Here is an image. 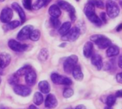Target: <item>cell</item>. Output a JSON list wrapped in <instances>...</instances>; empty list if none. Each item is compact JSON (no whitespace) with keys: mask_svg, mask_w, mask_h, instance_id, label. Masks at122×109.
I'll return each instance as SVG.
<instances>
[{"mask_svg":"<svg viewBox=\"0 0 122 109\" xmlns=\"http://www.w3.org/2000/svg\"><path fill=\"white\" fill-rule=\"evenodd\" d=\"M72 74L73 78L78 80V81H81L83 79V73L82 72L81 68L80 65H76L72 71Z\"/></svg>","mask_w":122,"mask_h":109,"instance_id":"obj_18","label":"cell"},{"mask_svg":"<svg viewBox=\"0 0 122 109\" xmlns=\"http://www.w3.org/2000/svg\"><path fill=\"white\" fill-rule=\"evenodd\" d=\"M118 65L119 66L120 68L122 69V54L118 58Z\"/></svg>","mask_w":122,"mask_h":109,"instance_id":"obj_38","label":"cell"},{"mask_svg":"<svg viewBox=\"0 0 122 109\" xmlns=\"http://www.w3.org/2000/svg\"><path fill=\"white\" fill-rule=\"evenodd\" d=\"M8 82L12 85H15H15H18V83H19V76L17 75L16 73L12 75L10 77V78L8 80Z\"/></svg>","mask_w":122,"mask_h":109,"instance_id":"obj_30","label":"cell"},{"mask_svg":"<svg viewBox=\"0 0 122 109\" xmlns=\"http://www.w3.org/2000/svg\"><path fill=\"white\" fill-rule=\"evenodd\" d=\"M9 47L15 52H24L28 48V45L25 44H22L15 40H10L8 42Z\"/></svg>","mask_w":122,"mask_h":109,"instance_id":"obj_8","label":"cell"},{"mask_svg":"<svg viewBox=\"0 0 122 109\" xmlns=\"http://www.w3.org/2000/svg\"><path fill=\"white\" fill-rule=\"evenodd\" d=\"M50 24L52 25V27L55 29H59L60 27L61 26V23L60 21L57 19V18H55V17H50Z\"/></svg>","mask_w":122,"mask_h":109,"instance_id":"obj_32","label":"cell"},{"mask_svg":"<svg viewBox=\"0 0 122 109\" xmlns=\"http://www.w3.org/2000/svg\"><path fill=\"white\" fill-rule=\"evenodd\" d=\"M90 40L93 43H95L99 49L104 50L111 46V41L103 35H93L90 37Z\"/></svg>","mask_w":122,"mask_h":109,"instance_id":"obj_1","label":"cell"},{"mask_svg":"<svg viewBox=\"0 0 122 109\" xmlns=\"http://www.w3.org/2000/svg\"><path fill=\"white\" fill-rule=\"evenodd\" d=\"M12 7L18 14L19 17H20V19L22 20V23L25 22L26 20V15H25V13L23 9L21 7V6L17 2H13L12 4Z\"/></svg>","mask_w":122,"mask_h":109,"instance_id":"obj_15","label":"cell"},{"mask_svg":"<svg viewBox=\"0 0 122 109\" xmlns=\"http://www.w3.org/2000/svg\"><path fill=\"white\" fill-rule=\"evenodd\" d=\"M5 1V0H0V2H3Z\"/></svg>","mask_w":122,"mask_h":109,"instance_id":"obj_44","label":"cell"},{"mask_svg":"<svg viewBox=\"0 0 122 109\" xmlns=\"http://www.w3.org/2000/svg\"><path fill=\"white\" fill-rule=\"evenodd\" d=\"M13 17V11L12 9L10 7H5L0 14V20L2 23L7 24L11 22V20Z\"/></svg>","mask_w":122,"mask_h":109,"instance_id":"obj_9","label":"cell"},{"mask_svg":"<svg viewBox=\"0 0 122 109\" xmlns=\"http://www.w3.org/2000/svg\"><path fill=\"white\" fill-rule=\"evenodd\" d=\"M116 97H117V98H122V89L116 91Z\"/></svg>","mask_w":122,"mask_h":109,"instance_id":"obj_39","label":"cell"},{"mask_svg":"<svg viewBox=\"0 0 122 109\" xmlns=\"http://www.w3.org/2000/svg\"><path fill=\"white\" fill-rule=\"evenodd\" d=\"M11 56L7 52H2L0 54V68H7L11 62Z\"/></svg>","mask_w":122,"mask_h":109,"instance_id":"obj_12","label":"cell"},{"mask_svg":"<svg viewBox=\"0 0 122 109\" xmlns=\"http://www.w3.org/2000/svg\"><path fill=\"white\" fill-rule=\"evenodd\" d=\"M104 109H111V108H109V107H106Z\"/></svg>","mask_w":122,"mask_h":109,"instance_id":"obj_43","label":"cell"},{"mask_svg":"<svg viewBox=\"0 0 122 109\" xmlns=\"http://www.w3.org/2000/svg\"><path fill=\"white\" fill-rule=\"evenodd\" d=\"M22 5L27 10H30L32 9V0H22Z\"/></svg>","mask_w":122,"mask_h":109,"instance_id":"obj_35","label":"cell"},{"mask_svg":"<svg viewBox=\"0 0 122 109\" xmlns=\"http://www.w3.org/2000/svg\"><path fill=\"white\" fill-rule=\"evenodd\" d=\"M31 70H32V67L30 65H25V66L22 67L21 68H20L15 73L17 75H18L20 77V76L25 75Z\"/></svg>","mask_w":122,"mask_h":109,"instance_id":"obj_26","label":"cell"},{"mask_svg":"<svg viewBox=\"0 0 122 109\" xmlns=\"http://www.w3.org/2000/svg\"><path fill=\"white\" fill-rule=\"evenodd\" d=\"M47 1H48V2H50V0H47Z\"/></svg>","mask_w":122,"mask_h":109,"instance_id":"obj_47","label":"cell"},{"mask_svg":"<svg viewBox=\"0 0 122 109\" xmlns=\"http://www.w3.org/2000/svg\"><path fill=\"white\" fill-rule=\"evenodd\" d=\"M81 33V32L80 30L77 27H73L67 34L62 36V40L64 41H68V42H74L78 40Z\"/></svg>","mask_w":122,"mask_h":109,"instance_id":"obj_6","label":"cell"},{"mask_svg":"<svg viewBox=\"0 0 122 109\" xmlns=\"http://www.w3.org/2000/svg\"><path fill=\"white\" fill-rule=\"evenodd\" d=\"M33 102L36 105H40L43 103V95L40 92H36L33 97Z\"/></svg>","mask_w":122,"mask_h":109,"instance_id":"obj_27","label":"cell"},{"mask_svg":"<svg viewBox=\"0 0 122 109\" xmlns=\"http://www.w3.org/2000/svg\"><path fill=\"white\" fill-rule=\"evenodd\" d=\"M47 0H37V1L32 5V9L35 10H39L43 7L46 6L48 4Z\"/></svg>","mask_w":122,"mask_h":109,"instance_id":"obj_23","label":"cell"},{"mask_svg":"<svg viewBox=\"0 0 122 109\" xmlns=\"http://www.w3.org/2000/svg\"><path fill=\"white\" fill-rule=\"evenodd\" d=\"M28 109H39L37 106H35V105H30L28 108Z\"/></svg>","mask_w":122,"mask_h":109,"instance_id":"obj_42","label":"cell"},{"mask_svg":"<svg viewBox=\"0 0 122 109\" xmlns=\"http://www.w3.org/2000/svg\"><path fill=\"white\" fill-rule=\"evenodd\" d=\"M122 30V24H120L117 27H116V31L117 32H120Z\"/></svg>","mask_w":122,"mask_h":109,"instance_id":"obj_41","label":"cell"},{"mask_svg":"<svg viewBox=\"0 0 122 109\" xmlns=\"http://www.w3.org/2000/svg\"><path fill=\"white\" fill-rule=\"evenodd\" d=\"M88 20H90L91 22H92L93 24H94L97 27H101L102 25V23L103 22H102L101 20L96 15V13L93 14V15H92L91 16L88 17Z\"/></svg>","mask_w":122,"mask_h":109,"instance_id":"obj_25","label":"cell"},{"mask_svg":"<svg viewBox=\"0 0 122 109\" xmlns=\"http://www.w3.org/2000/svg\"><path fill=\"white\" fill-rule=\"evenodd\" d=\"M20 25V22L18 20H14V21H11L10 22H8L6 25V28L7 30H15V28L18 27Z\"/></svg>","mask_w":122,"mask_h":109,"instance_id":"obj_28","label":"cell"},{"mask_svg":"<svg viewBox=\"0 0 122 109\" xmlns=\"http://www.w3.org/2000/svg\"><path fill=\"white\" fill-rule=\"evenodd\" d=\"M48 57H49L48 50L47 48H42L40 51V53L38 54V59L42 62H45L47 60Z\"/></svg>","mask_w":122,"mask_h":109,"instance_id":"obj_24","label":"cell"},{"mask_svg":"<svg viewBox=\"0 0 122 109\" xmlns=\"http://www.w3.org/2000/svg\"><path fill=\"white\" fill-rule=\"evenodd\" d=\"M51 80L52 83L55 85H72V80L66 76H63L56 73H53L51 74Z\"/></svg>","mask_w":122,"mask_h":109,"instance_id":"obj_5","label":"cell"},{"mask_svg":"<svg viewBox=\"0 0 122 109\" xmlns=\"http://www.w3.org/2000/svg\"><path fill=\"white\" fill-rule=\"evenodd\" d=\"M36 80H37V74L33 70H31L25 75V82L27 85L30 86L34 85L36 83Z\"/></svg>","mask_w":122,"mask_h":109,"instance_id":"obj_14","label":"cell"},{"mask_svg":"<svg viewBox=\"0 0 122 109\" xmlns=\"http://www.w3.org/2000/svg\"><path fill=\"white\" fill-rule=\"evenodd\" d=\"M1 82H2V79H1V78H0V83H1Z\"/></svg>","mask_w":122,"mask_h":109,"instance_id":"obj_45","label":"cell"},{"mask_svg":"<svg viewBox=\"0 0 122 109\" xmlns=\"http://www.w3.org/2000/svg\"><path fill=\"white\" fill-rule=\"evenodd\" d=\"M75 109H86V106L84 105H81H81H77Z\"/></svg>","mask_w":122,"mask_h":109,"instance_id":"obj_40","label":"cell"},{"mask_svg":"<svg viewBox=\"0 0 122 109\" xmlns=\"http://www.w3.org/2000/svg\"><path fill=\"white\" fill-rule=\"evenodd\" d=\"M100 19L101 20L103 23L107 22V18H106V14L105 12H101L100 15Z\"/></svg>","mask_w":122,"mask_h":109,"instance_id":"obj_36","label":"cell"},{"mask_svg":"<svg viewBox=\"0 0 122 109\" xmlns=\"http://www.w3.org/2000/svg\"><path fill=\"white\" fill-rule=\"evenodd\" d=\"M91 62V64L98 70H101L103 66L102 58L100 54H93V55H92Z\"/></svg>","mask_w":122,"mask_h":109,"instance_id":"obj_13","label":"cell"},{"mask_svg":"<svg viewBox=\"0 0 122 109\" xmlns=\"http://www.w3.org/2000/svg\"><path fill=\"white\" fill-rule=\"evenodd\" d=\"M78 58L76 54H72V55L68 57L63 63V69L65 72L68 74L72 73L74 67L78 63Z\"/></svg>","mask_w":122,"mask_h":109,"instance_id":"obj_3","label":"cell"},{"mask_svg":"<svg viewBox=\"0 0 122 109\" xmlns=\"http://www.w3.org/2000/svg\"><path fill=\"white\" fill-rule=\"evenodd\" d=\"M106 8L107 15L111 19L116 18L119 15V7L113 0H108L107 2L106 3Z\"/></svg>","mask_w":122,"mask_h":109,"instance_id":"obj_2","label":"cell"},{"mask_svg":"<svg viewBox=\"0 0 122 109\" xmlns=\"http://www.w3.org/2000/svg\"><path fill=\"white\" fill-rule=\"evenodd\" d=\"M14 92L20 96L27 97L30 95L32 90L28 86L23 85H17L14 88Z\"/></svg>","mask_w":122,"mask_h":109,"instance_id":"obj_10","label":"cell"},{"mask_svg":"<svg viewBox=\"0 0 122 109\" xmlns=\"http://www.w3.org/2000/svg\"><path fill=\"white\" fill-rule=\"evenodd\" d=\"M71 29V22H66L65 23H63L62 25L60 27V28L58 29V33L60 35H65L66 34H67Z\"/></svg>","mask_w":122,"mask_h":109,"instance_id":"obj_21","label":"cell"},{"mask_svg":"<svg viewBox=\"0 0 122 109\" xmlns=\"http://www.w3.org/2000/svg\"><path fill=\"white\" fill-rule=\"evenodd\" d=\"M116 81H117L118 83H121V84H122V73H118V74L116 75Z\"/></svg>","mask_w":122,"mask_h":109,"instance_id":"obj_37","label":"cell"},{"mask_svg":"<svg viewBox=\"0 0 122 109\" xmlns=\"http://www.w3.org/2000/svg\"><path fill=\"white\" fill-rule=\"evenodd\" d=\"M40 37V32L39 30H34L30 37V39L32 41H37Z\"/></svg>","mask_w":122,"mask_h":109,"instance_id":"obj_31","label":"cell"},{"mask_svg":"<svg viewBox=\"0 0 122 109\" xmlns=\"http://www.w3.org/2000/svg\"><path fill=\"white\" fill-rule=\"evenodd\" d=\"M88 2L92 3L95 7L100 8V9H103L104 7V4L102 2V0H89Z\"/></svg>","mask_w":122,"mask_h":109,"instance_id":"obj_34","label":"cell"},{"mask_svg":"<svg viewBox=\"0 0 122 109\" xmlns=\"http://www.w3.org/2000/svg\"><path fill=\"white\" fill-rule=\"evenodd\" d=\"M57 5L60 9H63V10L68 12L72 22H74L76 20V10L73 5H71L66 1H63V0L59 1L57 2Z\"/></svg>","mask_w":122,"mask_h":109,"instance_id":"obj_4","label":"cell"},{"mask_svg":"<svg viewBox=\"0 0 122 109\" xmlns=\"http://www.w3.org/2000/svg\"><path fill=\"white\" fill-rule=\"evenodd\" d=\"M74 94V91L72 88H66L64 89L63 92V95L65 98H69L71 97H72Z\"/></svg>","mask_w":122,"mask_h":109,"instance_id":"obj_33","label":"cell"},{"mask_svg":"<svg viewBox=\"0 0 122 109\" xmlns=\"http://www.w3.org/2000/svg\"><path fill=\"white\" fill-rule=\"evenodd\" d=\"M49 15L51 16V17L58 18L61 15V10L58 5H52L50 7L48 10Z\"/></svg>","mask_w":122,"mask_h":109,"instance_id":"obj_17","label":"cell"},{"mask_svg":"<svg viewBox=\"0 0 122 109\" xmlns=\"http://www.w3.org/2000/svg\"><path fill=\"white\" fill-rule=\"evenodd\" d=\"M38 88L41 93L44 94H47L50 91V85L49 83L46 80H42L38 83Z\"/></svg>","mask_w":122,"mask_h":109,"instance_id":"obj_20","label":"cell"},{"mask_svg":"<svg viewBox=\"0 0 122 109\" xmlns=\"http://www.w3.org/2000/svg\"><path fill=\"white\" fill-rule=\"evenodd\" d=\"M45 105L46 108L50 109L56 108V106L57 105V100L54 94L50 93L47 95L45 100Z\"/></svg>","mask_w":122,"mask_h":109,"instance_id":"obj_11","label":"cell"},{"mask_svg":"<svg viewBox=\"0 0 122 109\" xmlns=\"http://www.w3.org/2000/svg\"><path fill=\"white\" fill-rule=\"evenodd\" d=\"M76 1H77V2H79V1H80V0H76Z\"/></svg>","mask_w":122,"mask_h":109,"instance_id":"obj_46","label":"cell"},{"mask_svg":"<svg viewBox=\"0 0 122 109\" xmlns=\"http://www.w3.org/2000/svg\"><path fill=\"white\" fill-rule=\"evenodd\" d=\"M93 44L91 42H87L83 46V55L86 58H91L93 55Z\"/></svg>","mask_w":122,"mask_h":109,"instance_id":"obj_16","label":"cell"},{"mask_svg":"<svg viewBox=\"0 0 122 109\" xmlns=\"http://www.w3.org/2000/svg\"><path fill=\"white\" fill-rule=\"evenodd\" d=\"M84 13L87 17L95 14V6L92 3L88 2L84 7Z\"/></svg>","mask_w":122,"mask_h":109,"instance_id":"obj_22","label":"cell"},{"mask_svg":"<svg viewBox=\"0 0 122 109\" xmlns=\"http://www.w3.org/2000/svg\"><path fill=\"white\" fill-rule=\"evenodd\" d=\"M120 50L119 47L116 45H111L107 48L106 50V54L108 58H113L115 57L119 54Z\"/></svg>","mask_w":122,"mask_h":109,"instance_id":"obj_19","label":"cell"},{"mask_svg":"<svg viewBox=\"0 0 122 109\" xmlns=\"http://www.w3.org/2000/svg\"><path fill=\"white\" fill-rule=\"evenodd\" d=\"M116 100V95H108L107 98H106V105H108V107L111 108V106H113V105L115 104Z\"/></svg>","mask_w":122,"mask_h":109,"instance_id":"obj_29","label":"cell"},{"mask_svg":"<svg viewBox=\"0 0 122 109\" xmlns=\"http://www.w3.org/2000/svg\"><path fill=\"white\" fill-rule=\"evenodd\" d=\"M33 30H34V27L32 25H26L23 27L17 34V40L20 41H24L29 39Z\"/></svg>","mask_w":122,"mask_h":109,"instance_id":"obj_7","label":"cell"}]
</instances>
